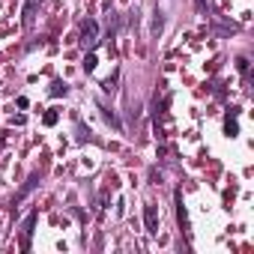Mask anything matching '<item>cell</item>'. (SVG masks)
Masks as SVG:
<instances>
[{
    "mask_svg": "<svg viewBox=\"0 0 254 254\" xmlns=\"http://www.w3.org/2000/svg\"><path fill=\"white\" fill-rule=\"evenodd\" d=\"M99 42V24L96 21H84L81 24V45L84 48H93Z\"/></svg>",
    "mask_w": 254,
    "mask_h": 254,
    "instance_id": "1",
    "label": "cell"
},
{
    "mask_svg": "<svg viewBox=\"0 0 254 254\" xmlns=\"http://www.w3.org/2000/svg\"><path fill=\"white\" fill-rule=\"evenodd\" d=\"M144 224H147V233H159V206L156 203L144 206Z\"/></svg>",
    "mask_w": 254,
    "mask_h": 254,
    "instance_id": "2",
    "label": "cell"
},
{
    "mask_svg": "<svg viewBox=\"0 0 254 254\" xmlns=\"http://www.w3.org/2000/svg\"><path fill=\"white\" fill-rule=\"evenodd\" d=\"M39 3H42V0H24V9H21V24L24 27H33L36 12H39Z\"/></svg>",
    "mask_w": 254,
    "mask_h": 254,
    "instance_id": "3",
    "label": "cell"
},
{
    "mask_svg": "<svg viewBox=\"0 0 254 254\" xmlns=\"http://www.w3.org/2000/svg\"><path fill=\"white\" fill-rule=\"evenodd\" d=\"M33 224H36V215H30V218L24 221V239H21V248H24V251L30 248V233H33Z\"/></svg>",
    "mask_w": 254,
    "mask_h": 254,
    "instance_id": "4",
    "label": "cell"
},
{
    "mask_svg": "<svg viewBox=\"0 0 254 254\" xmlns=\"http://www.w3.org/2000/svg\"><path fill=\"white\" fill-rule=\"evenodd\" d=\"M51 96H66V84L54 81V84H51Z\"/></svg>",
    "mask_w": 254,
    "mask_h": 254,
    "instance_id": "5",
    "label": "cell"
},
{
    "mask_svg": "<svg viewBox=\"0 0 254 254\" xmlns=\"http://www.w3.org/2000/svg\"><path fill=\"white\" fill-rule=\"evenodd\" d=\"M84 69H87V72H93V69H96V57H93V54L84 60Z\"/></svg>",
    "mask_w": 254,
    "mask_h": 254,
    "instance_id": "6",
    "label": "cell"
},
{
    "mask_svg": "<svg viewBox=\"0 0 254 254\" xmlns=\"http://www.w3.org/2000/svg\"><path fill=\"white\" fill-rule=\"evenodd\" d=\"M54 123H57V111H48L45 114V126H54Z\"/></svg>",
    "mask_w": 254,
    "mask_h": 254,
    "instance_id": "7",
    "label": "cell"
},
{
    "mask_svg": "<svg viewBox=\"0 0 254 254\" xmlns=\"http://www.w3.org/2000/svg\"><path fill=\"white\" fill-rule=\"evenodd\" d=\"M197 6H200V9H206V6H209V0H197Z\"/></svg>",
    "mask_w": 254,
    "mask_h": 254,
    "instance_id": "8",
    "label": "cell"
}]
</instances>
